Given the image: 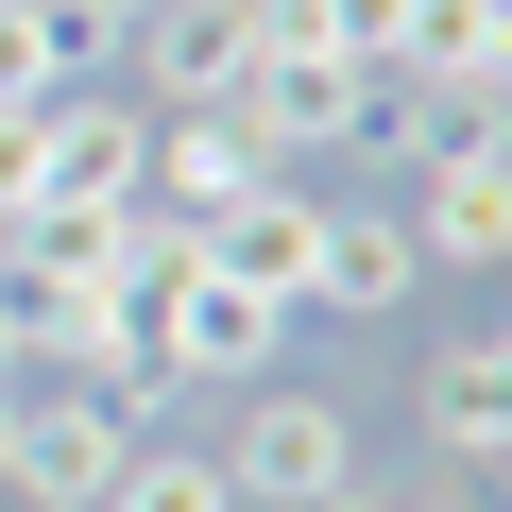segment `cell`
Returning a JSON list of instances; mask_svg holds the SVG:
<instances>
[{
    "label": "cell",
    "instance_id": "6da1fadb",
    "mask_svg": "<svg viewBox=\"0 0 512 512\" xmlns=\"http://www.w3.org/2000/svg\"><path fill=\"white\" fill-rule=\"evenodd\" d=\"M137 188H154V103H86V86L35 103V188H18V222H69V239H86V222H120Z\"/></svg>",
    "mask_w": 512,
    "mask_h": 512
},
{
    "label": "cell",
    "instance_id": "7a4b0ae2",
    "mask_svg": "<svg viewBox=\"0 0 512 512\" xmlns=\"http://www.w3.org/2000/svg\"><path fill=\"white\" fill-rule=\"evenodd\" d=\"M205 461L239 478V512H325V495H359V427H342L325 393H291V376L256 393V410H239Z\"/></svg>",
    "mask_w": 512,
    "mask_h": 512
},
{
    "label": "cell",
    "instance_id": "3957f363",
    "mask_svg": "<svg viewBox=\"0 0 512 512\" xmlns=\"http://www.w3.org/2000/svg\"><path fill=\"white\" fill-rule=\"evenodd\" d=\"M137 461V410L120 393H18V461H0V495L18 512H103Z\"/></svg>",
    "mask_w": 512,
    "mask_h": 512
},
{
    "label": "cell",
    "instance_id": "277c9868",
    "mask_svg": "<svg viewBox=\"0 0 512 512\" xmlns=\"http://www.w3.org/2000/svg\"><path fill=\"white\" fill-rule=\"evenodd\" d=\"M120 52H137V103L154 120H205V103L256 86V0H154Z\"/></svg>",
    "mask_w": 512,
    "mask_h": 512
},
{
    "label": "cell",
    "instance_id": "5b68a950",
    "mask_svg": "<svg viewBox=\"0 0 512 512\" xmlns=\"http://www.w3.org/2000/svg\"><path fill=\"white\" fill-rule=\"evenodd\" d=\"M274 342H291V308L239 291L222 256H188V274L154 291V359H171V376H274Z\"/></svg>",
    "mask_w": 512,
    "mask_h": 512
},
{
    "label": "cell",
    "instance_id": "8992f818",
    "mask_svg": "<svg viewBox=\"0 0 512 512\" xmlns=\"http://www.w3.org/2000/svg\"><path fill=\"white\" fill-rule=\"evenodd\" d=\"M359 103H376V69H342V52H256V86L222 120L291 171V154H359Z\"/></svg>",
    "mask_w": 512,
    "mask_h": 512
},
{
    "label": "cell",
    "instance_id": "52a82bcc",
    "mask_svg": "<svg viewBox=\"0 0 512 512\" xmlns=\"http://www.w3.org/2000/svg\"><path fill=\"white\" fill-rule=\"evenodd\" d=\"M410 291H427V239H410V205H325V222H308V308L376 325V308H410Z\"/></svg>",
    "mask_w": 512,
    "mask_h": 512
},
{
    "label": "cell",
    "instance_id": "ba28073f",
    "mask_svg": "<svg viewBox=\"0 0 512 512\" xmlns=\"http://www.w3.org/2000/svg\"><path fill=\"white\" fill-rule=\"evenodd\" d=\"M410 239H427V274H512V137L410 171Z\"/></svg>",
    "mask_w": 512,
    "mask_h": 512
},
{
    "label": "cell",
    "instance_id": "9c48e42d",
    "mask_svg": "<svg viewBox=\"0 0 512 512\" xmlns=\"http://www.w3.org/2000/svg\"><path fill=\"white\" fill-rule=\"evenodd\" d=\"M256 188H274V154H256L222 103H205V120H154V188H137V205H171V222H239Z\"/></svg>",
    "mask_w": 512,
    "mask_h": 512
},
{
    "label": "cell",
    "instance_id": "30bf717a",
    "mask_svg": "<svg viewBox=\"0 0 512 512\" xmlns=\"http://www.w3.org/2000/svg\"><path fill=\"white\" fill-rule=\"evenodd\" d=\"M495 137H512V103H478V86L376 69V103H359V154H393V171H444V154H495Z\"/></svg>",
    "mask_w": 512,
    "mask_h": 512
},
{
    "label": "cell",
    "instance_id": "8fae6325",
    "mask_svg": "<svg viewBox=\"0 0 512 512\" xmlns=\"http://www.w3.org/2000/svg\"><path fill=\"white\" fill-rule=\"evenodd\" d=\"M427 444L444 461H512V325H478V342L427 359Z\"/></svg>",
    "mask_w": 512,
    "mask_h": 512
},
{
    "label": "cell",
    "instance_id": "7c38bea8",
    "mask_svg": "<svg viewBox=\"0 0 512 512\" xmlns=\"http://www.w3.org/2000/svg\"><path fill=\"white\" fill-rule=\"evenodd\" d=\"M308 222H325V205H308V188L274 171V188H256L239 222H205V256H222L239 291H274V308H308Z\"/></svg>",
    "mask_w": 512,
    "mask_h": 512
},
{
    "label": "cell",
    "instance_id": "4fadbf2b",
    "mask_svg": "<svg viewBox=\"0 0 512 512\" xmlns=\"http://www.w3.org/2000/svg\"><path fill=\"white\" fill-rule=\"evenodd\" d=\"M393 69H410V86H478V103H512V0H427Z\"/></svg>",
    "mask_w": 512,
    "mask_h": 512
},
{
    "label": "cell",
    "instance_id": "5bb4252c",
    "mask_svg": "<svg viewBox=\"0 0 512 512\" xmlns=\"http://www.w3.org/2000/svg\"><path fill=\"white\" fill-rule=\"evenodd\" d=\"M69 86H86L69 18H52V0H0V103H69Z\"/></svg>",
    "mask_w": 512,
    "mask_h": 512
},
{
    "label": "cell",
    "instance_id": "9a60e30c",
    "mask_svg": "<svg viewBox=\"0 0 512 512\" xmlns=\"http://www.w3.org/2000/svg\"><path fill=\"white\" fill-rule=\"evenodd\" d=\"M103 512H239V478H222V461H205V444H137V461H120V495H103Z\"/></svg>",
    "mask_w": 512,
    "mask_h": 512
},
{
    "label": "cell",
    "instance_id": "2e32d148",
    "mask_svg": "<svg viewBox=\"0 0 512 512\" xmlns=\"http://www.w3.org/2000/svg\"><path fill=\"white\" fill-rule=\"evenodd\" d=\"M52 18H69V52H86V69H103V52H120V35H137V18H154V0H52Z\"/></svg>",
    "mask_w": 512,
    "mask_h": 512
},
{
    "label": "cell",
    "instance_id": "e0dca14e",
    "mask_svg": "<svg viewBox=\"0 0 512 512\" xmlns=\"http://www.w3.org/2000/svg\"><path fill=\"white\" fill-rule=\"evenodd\" d=\"M18 188H35V103H0V222H18Z\"/></svg>",
    "mask_w": 512,
    "mask_h": 512
},
{
    "label": "cell",
    "instance_id": "ac0fdd59",
    "mask_svg": "<svg viewBox=\"0 0 512 512\" xmlns=\"http://www.w3.org/2000/svg\"><path fill=\"white\" fill-rule=\"evenodd\" d=\"M0 376H18V291H0Z\"/></svg>",
    "mask_w": 512,
    "mask_h": 512
},
{
    "label": "cell",
    "instance_id": "d6986e66",
    "mask_svg": "<svg viewBox=\"0 0 512 512\" xmlns=\"http://www.w3.org/2000/svg\"><path fill=\"white\" fill-rule=\"evenodd\" d=\"M0 461H18V376H0Z\"/></svg>",
    "mask_w": 512,
    "mask_h": 512
},
{
    "label": "cell",
    "instance_id": "ffe728a7",
    "mask_svg": "<svg viewBox=\"0 0 512 512\" xmlns=\"http://www.w3.org/2000/svg\"><path fill=\"white\" fill-rule=\"evenodd\" d=\"M495 478H512V461H495Z\"/></svg>",
    "mask_w": 512,
    "mask_h": 512
}]
</instances>
